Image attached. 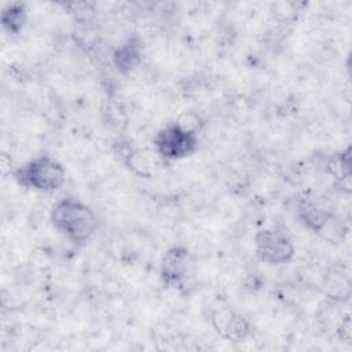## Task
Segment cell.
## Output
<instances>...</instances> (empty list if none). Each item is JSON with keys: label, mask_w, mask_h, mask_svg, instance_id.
<instances>
[{"label": "cell", "mask_w": 352, "mask_h": 352, "mask_svg": "<svg viewBox=\"0 0 352 352\" xmlns=\"http://www.w3.org/2000/svg\"><path fill=\"white\" fill-rule=\"evenodd\" d=\"M50 219L54 228L76 245L89 241L99 224L95 212L72 197L56 201L50 212Z\"/></svg>", "instance_id": "1"}, {"label": "cell", "mask_w": 352, "mask_h": 352, "mask_svg": "<svg viewBox=\"0 0 352 352\" xmlns=\"http://www.w3.org/2000/svg\"><path fill=\"white\" fill-rule=\"evenodd\" d=\"M14 179L22 187L51 192L63 186L66 169L58 160L50 155H38L16 168Z\"/></svg>", "instance_id": "2"}, {"label": "cell", "mask_w": 352, "mask_h": 352, "mask_svg": "<svg viewBox=\"0 0 352 352\" xmlns=\"http://www.w3.org/2000/svg\"><path fill=\"white\" fill-rule=\"evenodd\" d=\"M198 131L188 129L177 121L162 126L153 139V148L165 160H182L198 150Z\"/></svg>", "instance_id": "3"}, {"label": "cell", "mask_w": 352, "mask_h": 352, "mask_svg": "<svg viewBox=\"0 0 352 352\" xmlns=\"http://www.w3.org/2000/svg\"><path fill=\"white\" fill-rule=\"evenodd\" d=\"M254 250L257 257L272 265L289 263L296 248L289 235L276 228H264L254 235Z\"/></svg>", "instance_id": "4"}, {"label": "cell", "mask_w": 352, "mask_h": 352, "mask_svg": "<svg viewBox=\"0 0 352 352\" xmlns=\"http://www.w3.org/2000/svg\"><path fill=\"white\" fill-rule=\"evenodd\" d=\"M210 320L214 330L224 340H228L231 342H242L248 338L250 333L249 322L231 308L214 309Z\"/></svg>", "instance_id": "5"}, {"label": "cell", "mask_w": 352, "mask_h": 352, "mask_svg": "<svg viewBox=\"0 0 352 352\" xmlns=\"http://www.w3.org/2000/svg\"><path fill=\"white\" fill-rule=\"evenodd\" d=\"M191 257L186 248L173 246L166 250L161 261V278L169 286H179L191 270Z\"/></svg>", "instance_id": "6"}, {"label": "cell", "mask_w": 352, "mask_h": 352, "mask_svg": "<svg viewBox=\"0 0 352 352\" xmlns=\"http://www.w3.org/2000/svg\"><path fill=\"white\" fill-rule=\"evenodd\" d=\"M142 40L136 36L129 37L121 43L111 55V63L114 69L121 74H128L132 72L142 60Z\"/></svg>", "instance_id": "7"}, {"label": "cell", "mask_w": 352, "mask_h": 352, "mask_svg": "<svg viewBox=\"0 0 352 352\" xmlns=\"http://www.w3.org/2000/svg\"><path fill=\"white\" fill-rule=\"evenodd\" d=\"M162 158L155 153L154 148H131L124 155V164L138 176H151Z\"/></svg>", "instance_id": "8"}, {"label": "cell", "mask_w": 352, "mask_h": 352, "mask_svg": "<svg viewBox=\"0 0 352 352\" xmlns=\"http://www.w3.org/2000/svg\"><path fill=\"white\" fill-rule=\"evenodd\" d=\"M333 216L331 212L323 209L311 199H301L297 206V217L300 221L314 232H319L327 220Z\"/></svg>", "instance_id": "9"}, {"label": "cell", "mask_w": 352, "mask_h": 352, "mask_svg": "<svg viewBox=\"0 0 352 352\" xmlns=\"http://www.w3.org/2000/svg\"><path fill=\"white\" fill-rule=\"evenodd\" d=\"M326 170L341 184L351 191V148L331 154L326 162Z\"/></svg>", "instance_id": "10"}, {"label": "cell", "mask_w": 352, "mask_h": 352, "mask_svg": "<svg viewBox=\"0 0 352 352\" xmlns=\"http://www.w3.org/2000/svg\"><path fill=\"white\" fill-rule=\"evenodd\" d=\"M26 7L23 3H11L1 11L0 22L8 33L16 34L23 28L26 21Z\"/></svg>", "instance_id": "11"}, {"label": "cell", "mask_w": 352, "mask_h": 352, "mask_svg": "<svg viewBox=\"0 0 352 352\" xmlns=\"http://www.w3.org/2000/svg\"><path fill=\"white\" fill-rule=\"evenodd\" d=\"M348 232V228L346 226L338 219L336 217L334 214L327 220V223L322 227V230L318 232L323 239L329 241V242H333V243H337V242H341L344 241L345 235Z\"/></svg>", "instance_id": "12"}]
</instances>
